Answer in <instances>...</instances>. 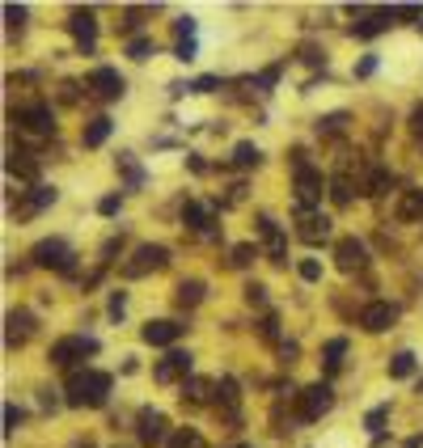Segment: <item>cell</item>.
<instances>
[{
  "instance_id": "cell-1",
  "label": "cell",
  "mask_w": 423,
  "mask_h": 448,
  "mask_svg": "<svg viewBox=\"0 0 423 448\" xmlns=\"http://www.w3.org/2000/svg\"><path fill=\"white\" fill-rule=\"evenodd\" d=\"M30 258H34V267H55V271H64V275H72V267H76V254H72L59 237L38 241V246L30 250Z\"/></svg>"
},
{
  "instance_id": "cell-2",
  "label": "cell",
  "mask_w": 423,
  "mask_h": 448,
  "mask_svg": "<svg viewBox=\"0 0 423 448\" xmlns=\"http://www.w3.org/2000/svg\"><path fill=\"white\" fill-rule=\"evenodd\" d=\"M93 351H97V339L72 334V339H59V343L51 347V364H55V368H76V360H85V356H93Z\"/></svg>"
},
{
  "instance_id": "cell-3",
  "label": "cell",
  "mask_w": 423,
  "mask_h": 448,
  "mask_svg": "<svg viewBox=\"0 0 423 448\" xmlns=\"http://www.w3.org/2000/svg\"><path fill=\"white\" fill-rule=\"evenodd\" d=\"M335 406V394H330V385H309V389H301V398H297V415L305 419V423H314V419H322L326 411Z\"/></svg>"
},
{
  "instance_id": "cell-4",
  "label": "cell",
  "mask_w": 423,
  "mask_h": 448,
  "mask_svg": "<svg viewBox=\"0 0 423 448\" xmlns=\"http://www.w3.org/2000/svg\"><path fill=\"white\" fill-rule=\"evenodd\" d=\"M322 195H326V178H322V169H297V212H309L314 203H322Z\"/></svg>"
},
{
  "instance_id": "cell-5",
  "label": "cell",
  "mask_w": 423,
  "mask_h": 448,
  "mask_svg": "<svg viewBox=\"0 0 423 448\" xmlns=\"http://www.w3.org/2000/svg\"><path fill=\"white\" fill-rule=\"evenodd\" d=\"M169 262V250L165 246H140L136 254H131V262H123V275L127 279H140V275H148V271H161Z\"/></svg>"
},
{
  "instance_id": "cell-6",
  "label": "cell",
  "mask_w": 423,
  "mask_h": 448,
  "mask_svg": "<svg viewBox=\"0 0 423 448\" xmlns=\"http://www.w3.org/2000/svg\"><path fill=\"white\" fill-rule=\"evenodd\" d=\"M13 123L30 135H51L55 131V114L51 106H25V110H13Z\"/></svg>"
},
{
  "instance_id": "cell-7",
  "label": "cell",
  "mask_w": 423,
  "mask_h": 448,
  "mask_svg": "<svg viewBox=\"0 0 423 448\" xmlns=\"http://www.w3.org/2000/svg\"><path fill=\"white\" fill-rule=\"evenodd\" d=\"M89 89H93V97H102V102H119L123 89H127V80H123L114 68H93V72H89Z\"/></svg>"
},
{
  "instance_id": "cell-8",
  "label": "cell",
  "mask_w": 423,
  "mask_h": 448,
  "mask_svg": "<svg viewBox=\"0 0 423 448\" xmlns=\"http://www.w3.org/2000/svg\"><path fill=\"white\" fill-rule=\"evenodd\" d=\"M68 34L81 42V51H85V55H93V38H97L93 8H72V17H68Z\"/></svg>"
},
{
  "instance_id": "cell-9",
  "label": "cell",
  "mask_w": 423,
  "mask_h": 448,
  "mask_svg": "<svg viewBox=\"0 0 423 448\" xmlns=\"http://www.w3.org/2000/svg\"><path fill=\"white\" fill-rule=\"evenodd\" d=\"M165 428H169V419L161 411H140V419H136V436H140L144 448L165 444Z\"/></svg>"
},
{
  "instance_id": "cell-10",
  "label": "cell",
  "mask_w": 423,
  "mask_h": 448,
  "mask_svg": "<svg viewBox=\"0 0 423 448\" xmlns=\"http://www.w3.org/2000/svg\"><path fill=\"white\" fill-rule=\"evenodd\" d=\"M30 334H34V313H30V309H13V313L4 317V343H8V347H25Z\"/></svg>"
},
{
  "instance_id": "cell-11",
  "label": "cell",
  "mask_w": 423,
  "mask_h": 448,
  "mask_svg": "<svg viewBox=\"0 0 423 448\" xmlns=\"http://www.w3.org/2000/svg\"><path fill=\"white\" fill-rule=\"evenodd\" d=\"M191 364H195V360H191V351H169V356L153 368V377H157L161 385H169V381H178V377L186 381V377H191Z\"/></svg>"
},
{
  "instance_id": "cell-12",
  "label": "cell",
  "mask_w": 423,
  "mask_h": 448,
  "mask_svg": "<svg viewBox=\"0 0 423 448\" xmlns=\"http://www.w3.org/2000/svg\"><path fill=\"white\" fill-rule=\"evenodd\" d=\"M394 317H398V309H394L390 301H373V305L360 313V326H364L369 334H381V330H390V326H394Z\"/></svg>"
},
{
  "instance_id": "cell-13",
  "label": "cell",
  "mask_w": 423,
  "mask_h": 448,
  "mask_svg": "<svg viewBox=\"0 0 423 448\" xmlns=\"http://www.w3.org/2000/svg\"><path fill=\"white\" fill-rule=\"evenodd\" d=\"M182 330H186V326H178V322H148V326L140 330V339H144L148 347H169V343H178Z\"/></svg>"
},
{
  "instance_id": "cell-14",
  "label": "cell",
  "mask_w": 423,
  "mask_h": 448,
  "mask_svg": "<svg viewBox=\"0 0 423 448\" xmlns=\"http://www.w3.org/2000/svg\"><path fill=\"white\" fill-rule=\"evenodd\" d=\"M335 262H339V271H360L364 267V246L356 237H343L335 246Z\"/></svg>"
},
{
  "instance_id": "cell-15",
  "label": "cell",
  "mask_w": 423,
  "mask_h": 448,
  "mask_svg": "<svg viewBox=\"0 0 423 448\" xmlns=\"http://www.w3.org/2000/svg\"><path fill=\"white\" fill-rule=\"evenodd\" d=\"M182 224L195 229V233H203V237H216V220L208 216L203 203H186V207H182Z\"/></svg>"
},
{
  "instance_id": "cell-16",
  "label": "cell",
  "mask_w": 423,
  "mask_h": 448,
  "mask_svg": "<svg viewBox=\"0 0 423 448\" xmlns=\"http://www.w3.org/2000/svg\"><path fill=\"white\" fill-rule=\"evenodd\" d=\"M301 216V241H309V246H318V241H326L330 237V220L326 216H309V212H297Z\"/></svg>"
},
{
  "instance_id": "cell-17",
  "label": "cell",
  "mask_w": 423,
  "mask_h": 448,
  "mask_svg": "<svg viewBox=\"0 0 423 448\" xmlns=\"http://www.w3.org/2000/svg\"><path fill=\"white\" fill-rule=\"evenodd\" d=\"M110 377L106 373H85V406H106V398H110Z\"/></svg>"
},
{
  "instance_id": "cell-18",
  "label": "cell",
  "mask_w": 423,
  "mask_h": 448,
  "mask_svg": "<svg viewBox=\"0 0 423 448\" xmlns=\"http://www.w3.org/2000/svg\"><path fill=\"white\" fill-rule=\"evenodd\" d=\"M258 233L267 237V254H271V262L284 267V233L275 229V220H271V216H258Z\"/></svg>"
},
{
  "instance_id": "cell-19",
  "label": "cell",
  "mask_w": 423,
  "mask_h": 448,
  "mask_svg": "<svg viewBox=\"0 0 423 448\" xmlns=\"http://www.w3.org/2000/svg\"><path fill=\"white\" fill-rule=\"evenodd\" d=\"M110 127H114V123H110L106 114L89 119V123H85V131H81V144H85V148H102V144H106V135H110Z\"/></svg>"
},
{
  "instance_id": "cell-20",
  "label": "cell",
  "mask_w": 423,
  "mask_h": 448,
  "mask_svg": "<svg viewBox=\"0 0 423 448\" xmlns=\"http://www.w3.org/2000/svg\"><path fill=\"white\" fill-rule=\"evenodd\" d=\"M390 21H394V13H390V8H377V13H369V21L352 25V34H356V38H373V34H381Z\"/></svg>"
},
{
  "instance_id": "cell-21",
  "label": "cell",
  "mask_w": 423,
  "mask_h": 448,
  "mask_svg": "<svg viewBox=\"0 0 423 448\" xmlns=\"http://www.w3.org/2000/svg\"><path fill=\"white\" fill-rule=\"evenodd\" d=\"M51 203H55V186H42V182H38V186L30 190V199L21 203V216H34V212L51 207Z\"/></svg>"
},
{
  "instance_id": "cell-22",
  "label": "cell",
  "mask_w": 423,
  "mask_h": 448,
  "mask_svg": "<svg viewBox=\"0 0 423 448\" xmlns=\"http://www.w3.org/2000/svg\"><path fill=\"white\" fill-rule=\"evenodd\" d=\"M203 292H208V288H203V279H182V284H178V292H174V301H178L182 309H195V305L203 301Z\"/></svg>"
},
{
  "instance_id": "cell-23",
  "label": "cell",
  "mask_w": 423,
  "mask_h": 448,
  "mask_svg": "<svg viewBox=\"0 0 423 448\" xmlns=\"http://www.w3.org/2000/svg\"><path fill=\"white\" fill-rule=\"evenodd\" d=\"M8 174H17L21 182H34V178H38V161H34L30 152H13V157H8Z\"/></svg>"
},
{
  "instance_id": "cell-24",
  "label": "cell",
  "mask_w": 423,
  "mask_h": 448,
  "mask_svg": "<svg viewBox=\"0 0 423 448\" xmlns=\"http://www.w3.org/2000/svg\"><path fill=\"white\" fill-rule=\"evenodd\" d=\"M398 220H423V190H407L398 199Z\"/></svg>"
},
{
  "instance_id": "cell-25",
  "label": "cell",
  "mask_w": 423,
  "mask_h": 448,
  "mask_svg": "<svg viewBox=\"0 0 423 448\" xmlns=\"http://www.w3.org/2000/svg\"><path fill=\"white\" fill-rule=\"evenodd\" d=\"M390 182H394V178H390V169H369V178H364V186H360V190H364L369 199H377V195H386V190H390Z\"/></svg>"
},
{
  "instance_id": "cell-26",
  "label": "cell",
  "mask_w": 423,
  "mask_h": 448,
  "mask_svg": "<svg viewBox=\"0 0 423 448\" xmlns=\"http://www.w3.org/2000/svg\"><path fill=\"white\" fill-rule=\"evenodd\" d=\"M263 161V152H258V144H250V140H242L237 148H233V165H242V169H254Z\"/></svg>"
},
{
  "instance_id": "cell-27",
  "label": "cell",
  "mask_w": 423,
  "mask_h": 448,
  "mask_svg": "<svg viewBox=\"0 0 423 448\" xmlns=\"http://www.w3.org/2000/svg\"><path fill=\"white\" fill-rule=\"evenodd\" d=\"M182 398H191V402H208V398H212V381H203V377H186V381H182Z\"/></svg>"
},
{
  "instance_id": "cell-28",
  "label": "cell",
  "mask_w": 423,
  "mask_h": 448,
  "mask_svg": "<svg viewBox=\"0 0 423 448\" xmlns=\"http://www.w3.org/2000/svg\"><path fill=\"white\" fill-rule=\"evenodd\" d=\"M64 394H68V398H64L68 406H85V368H76V373L68 377V389H64Z\"/></svg>"
},
{
  "instance_id": "cell-29",
  "label": "cell",
  "mask_w": 423,
  "mask_h": 448,
  "mask_svg": "<svg viewBox=\"0 0 423 448\" xmlns=\"http://www.w3.org/2000/svg\"><path fill=\"white\" fill-rule=\"evenodd\" d=\"M411 373H415V356H411V351H398V356L390 360V377H394V381H407Z\"/></svg>"
},
{
  "instance_id": "cell-30",
  "label": "cell",
  "mask_w": 423,
  "mask_h": 448,
  "mask_svg": "<svg viewBox=\"0 0 423 448\" xmlns=\"http://www.w3.org/2000/svg\"><path fill=\"white\" fill-rule=\"evenodd\" d=\"M343 351H347V339H330V343L322 347V360H326V368H330V373L343 364Z\"/></svg>"
},
{
  "instance_id": "cell-31",
  "label": "cell",
  "mask_w": 423,
  "mask_h": 448,
  "mask_svg": "<svg viewBox=\"0 0 423 448\" xmlns=\"http://www.w3.org/2000/svg\"><path fill=\"white\" fill-rule=\"evenodd\" d=\"M318 131H322V135H339V131H347V114H343V110H335V114L318 119Z\"/></svg>"
},
{
  "instance_id": "cell-32",
  "label": "cell",
  "mask_w": 423,
  "mask_h": 448,
  "mask_svg": "<svg viewBox=\"0 0 423 448\" xmlns=\"http://www.w3.org/2000/svg\"><path fill=\"white\" fill-rule=\"evenodd\" d=\"M169 448H203V436H199L195 428H182V432L169 436Z\"/></svg>"
},
{
  "instance_id": "cell-33",
  "label": "cell",
  "mask_w": 423,
  "mask_h": 448,
  "mask_svg": "<svg viewBox=\"0 0 423 448\" xmlns=\"http://www.w3.org/2000/svg\"><path fill=\"white\" fill-rule=\"evenodd\" d=\"M330 199H335V207H347V203H352V182H347L343 174L330 182Z\"/></svg>"
},
{
  "instance_id": "cell-34",
  "label": "cell",
  "mask_w": 423,
  "mask_h": 448,
  "mask_svg": "<svg viewBox=\"0 0 423 448\" xmlns=\"http://www.w3.org/2000/svg\"><path fill=\"white\" fill-rule=\"evenodd\" d=\"M254 258H258V246L242 241V246H233V258H229V262H233V267H250Z\"/></svg>"
},
{
  "instance_id": "cell-35",
  "label": "cell",
  "mask_w": 423,
  "mask_h": 448,
  "mask_svg": "<svg viewBox=\"0 0 423 448\" xmlns=\"http://www.w3.org/2000/svg\"><path fill=\"white\" fill-rule=\"evenodd\" d=\"M153 51H157L153 38H131V42H127V55H131V59H148Z\"/></svg>"
},
{
  "instance_id": "cell-36",
  "label": "cell",
  "mask_w": 423,
  "mask_h": 448,
  "mask_svg": "<svg viewBox=\"0 0 423 448\" xmlns=\"http://www.w3.org/2000/svg\"><path fill=\"white\" fill-rule=\"evenodd\" d=\"M297 271H301V279H305V284H318V279H322V262H318V258H305Z\"/></svg>"
},
{
  "instance_id": "cell-37",
  "label": "cell",
  "mask_w": 423,
  "mask_h": 448,
  "mask_svg": "<svg viewBox=\"0 0 423 448\" xmlns=\"http://www.w3.org/2000/svg\"><path fill=\"white\" fill-rule=\"evenodd\" d=\"M216 398H220L225 406H237V381H229V377H225V381L216 385Z\"/></svg>"
},
{
  "instance_id": "cell-38",
  "label": "cell",
  "mask_w": 423,
  "mask_h": 448,
  "mask_svg": "<svg viewBox=\"0 0 423 448\" xmlns=\"http://www.w3.org/2000/svg\"><path fill=\"white\" fill-rule=\"evenodd\" d=\"M258 334H263L267 343H275V339H280V317H275V313H267V317H263V326H258Z\"/></svg>"
},
{
  "instance_id": "cell-39",
  "label": "cell",
  "mask_w": 423,
  "mask_h": 448,
  "mask_svg": "<svg viewBox=\"0 0 423 448\" xmlns=\"http://www.w3.org/2000/svg\"><path fill=\"white\" fill-rule=\"evenodd\" d=\"M220 89V76H199V80H191V93H216Z\"/></svg>"
},
{
  "instance_id": "cell-40",
  "label": "cell",
  "mask_w": 423,
  "mask_h": 448,
  "mask_svg": "<svg viewBox=\"0 0 423 448\" xmlns=\"http://www.w3.org/2000/svg\"><path fill=\"white\" fill-rule=\"evenodd\" d=\"M119 165H123V169H127V186H140V182H144V174H140V169H136V161H131V157H127V152H123V157H119Z\"/></svg>"
},
{
  "instance_id": "cell-41",
  "label": "cell",
  "mask_w": 423,
  "mask_h": 448,
  "mask_svg": "<svg viewBox=\"0 0 423 448\" xmlns=\"http://www.w3.org/2000/svg\"><path fill=\"white\" fill-rule=\"evenodd\" d=\"M386 415H390V411H386V406H377V411H369V415H364V428H369V432H377V436H381V423H386Z\"/></svg>"
},
{
  "instance_id": "cell-42",
  "label": "cell",
  "mask_w": 423,
  "mask_h": 448,
  "mask_svg": "<svg viewBox=\"0 0 423 448\" xmlns=\"http://www.w3.org/2000/svg\"><path fill=\"white\" fill-rule=\"evenodd\" d=\"M4 17H8L13 30H21V21H25V4H4Z\"/></svg>"
},
{
  "instance_id": "cell-43",
  "label": "cell",
  "mask_w": 423,
  "mask_h": 448,
  "mask_svg": "<svg viewBox=\"0 0 423 448\" xmlns=\"http://www.w3.org/2000/svg\"><path fill=\"white\" fill-rule=\"evenodd\" d=\"M119 207H123V195H106V199H97V212H102V216H114Z\"/></svg>"
},
{
  "instance_id": "cell-44",
  "label": "cell",
  "mask_w": 423,
  "mask_h": 448,
  "mask_svg": "<svg viewBox=\"0 0 423 448\" xmlns=\"http://www.w3.org/2000/svg\"><path fill=\"white\" fill-rule=\"evenodd\" d=\"M242 292H246V305H263V301H267V288H263V284H246Z\"/></svg>"
},
{
  "instance_id": "cell-45",
  "label": "cell",
  "mask_w": 423,
  "mask_h": 448,
  "mask_svg": "<svg viewBox=\"0 0 423 448\" xmlns=\"http://www.w3.org/2000/svg\"><path fill=\"white\" fill-rule=\"evenodd\" d=\"M21 428V411L17 406H4V436H13Z\"/></svg>"
},
{
  "instance_id": "cell-46",
  "label": "cell",
  "mask_w": 423,
  "mask_h": 448,
  "mask_svg": "<svg viewBox=\"0 0 423 448\" xmlns=\"http://www.w3.org/2000/svg\"><path fill=\"white\" fill-rule=\"evenodd\" d=\"M390 13H394V17H403V21H415V17H423L419 4H394Z\"/></svg>"
},
{
  "instance_id": "cell-47",
  "label": "cell",
  "mask_w": 423,
  "mask_h": 448,
  "mask_svg": "<svg viewBox=\"0 0 423 448\" xmlns=\"http://www.w3.org/2000/svg\"><path fill=\"white\" fill-rule=\"evenodd\" d=\"M123 309H127V292H110V317L114 322L123 317Z\"/></svg>"
},
{
  "instance_id": "cell-48",
  "label": "cell",
  "mask_w": 423,
  "mask_h": 448,
  "mask_svg": "<svg viewBox=\"0 0 423 448\" xmlns=\"http://www.w3.org/2000/svg\"><path fill=\"white\" fill-rule=\"evenodd\" d=\"M174 55H178L182 63H186V59H195V38H182V42L174 47Z\"/></svg>"
},
{
  "instance_id": "cell-49",
  "label": "cell",
  "mask_w": 423,
  "mask_h": 448,
  "mask_svg": "<svg viewBox=\"0 0 423 448\" xmlns=\"http://www.w3.org/2000/svg\"><path fill=\"white\" fill-rule=\"evenodd\" d=\"M377 72V55H364L360 63H356V76H373Z\"/></svg>"
},
{
  "instance_id": "cell-50",
  "label": "cell",
  "mask_w": 423,
  "mask_h": 448,
  "mask_svg": "<svg viewBox=\"0 0 423 448\" xmlns=\"http://www.w3.org/2000/svg\"><path fill=\"white\" fill-rule=\"evenodd\" d=\"M275 80H280V63H275V68H267V72H263V76H258V89H263V93H267V89H271V85H275Z\"/></svg>"
},
{
  "instance_id": "cell-51",
  "label": "cell",
  "mask_w": 423,
  "mask_h": 448,
  "mask_svg": "<svg viewBox=\"0 0 423 448\" xmlns=\"http://www.w3.org/2000/svg\"><path fill=\"white\" fill-rule=\"evenodd\" d=\"M301 59H305V63H326V55H322L318 47H301Z\"/></svg>"
},
{
  "instance_id": "cell-52",
  "label": "cell",
  "mask_w": 423,
  "mask_h": 448,
  "mask_svg": "<svg viewBox=\"0 0 423 448\" xmlns=\"http://www.w3.org/2000/svg\"><path fill=\"white\" fill-rule=\"evenodd\" d=\"M178 34H182V38H195V17H182V21H178Z\"/></svg>"
},
{
  "instance_id": "cell-53",
  "label": "cell",
  "mask_w": 423,
  "mask_h": 448,
  "mask_svg": "<svg viewBox=\"0 0 423 448\" xmlns=\"http://www.w3.org/2000/svg\"><path fill=\"white\" fill-rule=\"evenodd\" d=\"M411 131H415V135L423 140V106L415 110V114H411Z\"/></svg>"
},
{
  "instance_id": "cell-54",
  "label": "cell",
  "mask_w": 423,
  "mask_h": 448,
  "mask_svg": "<svg viewBox=\"0 0 423 448\" xmlns=\"http://www.w3.org/2000/svg\"><path fill=\"white\" fill-rule=\"evenodd\" d=\"M38 402H42L47 411H55V406H59V402H55V389H42V398H38Z\"/></svg>"
},
{
  "instance_id": "cell-55",
  "label": "cell",
  "mask_w": 423,
  "mask_h": 448,
  "mask_svg": "<svg viewBox=\"0 0 423 448\" xmlns=\"http://www.w3.org/2000/svg\"><path fill=\"white\" fill-rule=\"evenodd\" d=\"M419 394H423V385H419Z\"/></svg>"
},
{
  "instance_id": "cell-56",
  "label": "cell",
  "mask_w": 423,
  "mask_h": 448,
  "mask_svg": "<svg viewBox=\"0 0 423 448\" xmlns=\"http://www.w3.org/2000/svg\"><path fill=\"white\" fill-rule=\"evenodd\" d=\"M242 448H250V444H242Z\"/></svg>"
},
{
  "instance_id": "cell-57",
  "label": "cell",
  "mask_w": 423,
  "mask_h": 448,
  "mask_svg": "<svg viewBox=\"0 0 423 448\" xmlns=\"http://www.w3.org/2000/svg\"><path fill=\"white\" fill-rule=\"evenodd\" d=\"M85 448H89V444H85Z\"/></svg>"
}]
</instances>
